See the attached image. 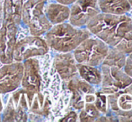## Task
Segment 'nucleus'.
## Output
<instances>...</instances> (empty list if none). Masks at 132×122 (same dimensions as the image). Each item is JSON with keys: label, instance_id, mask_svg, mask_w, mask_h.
<instances>
[{"label": "nucleus", "instance_id": "f257e3e1", "mask_svg": "<svg viewBox=\"0 0 132 122\" xmlns=\"http://www.w3.org/2000/svg\"><path fill=\"white\" fill-rule=\"evenodd\" d=\"M86 28L109 47H115L132 28V12L120 15L99 13L89 21Z\"/></svg>", "mask_w": 132, "mask_h": 122}, {"label": "nucleus", "instance_id": "f03ea898", "mask_svg": "<svg viewBox=\"0 0 132 122\" xmlns=\"http://www.w3.org/2000/svg\"><path fill=\"white\" fill-rule=\"evenodd\" d=\"M44 35L48 46L55 52H73L91 32L86 27H77L66 22L52 25Z\"/></svg>", "mask_w": 132, "mask_h": 122}, {"label": "nucleus", "instance_id": "7ed1b4c3", "mask_svg": "<svg viewBox=\"0 0 132 122\" xmlns=\"http://www.w3.org/2000/svg\"><path fill=\"white\" fill-rule=\"evenodd\" d=\"M48 0H24L22 10V21L28 27L31 35L42 36L52 24L44 14Z\"/></svg>", "mask_w": 132, "mask_h": 122}, {"label": "nucleus", "instance_id": "20e7f679", "mask_svg": "<svg viewBox=\"0 0 132 122\" xmlns=\"http://www.w3.org/2000/svg\"><path fill=\"white\" fill-rule=\"evenodd\" d=\"M109 49L104 41L91 34L76 48L73 55L77 64L100 66L107 56Z\"/></svg>", "mask_w": 132, "mask_h": 122}, {"label": "nucleus", "instance_id": "39448f33", "mask_svg": "<svg viewBox=\"0 0 132 122\" xmlns=\"http://www.w3.org/2000/svg\"><path fill=\"white\" fill-rule=\"evenodd\" d=\"M108 112L117 121H132V84L107 95Z\"/></svg>", "mask_w": 132, "mask_h": 122}, {"label": "nucleus", "instance_id": "423d86ee", "mask_svg": "<svg viewBox=\"0 0 132 122\" xmlns=\"http://www.w3.org/2000/svg\"><path fill=\"white\" fill-rule=\"evenodd\" d=\"M66 83L68 90L70 92V108L79 111L85 103L95 102L97 88L85 82L78 75Z\"/></svg>", "mask_w": 132, "mask_h": 122}, {"label": "nucleus", "instance_id": "0eeeda50", "mask_svg": "<svg viewBox=\"0 0 132 122\" xmlns=\"http://www.w3.org/2000/svg\"><path fill=\"white\" fill-rule=\"evenodd\" d=\"M49 50L50 47L45 39L31 34L17 40L14 50V61L23 62L28 58L44 56Z\"/></svg>", "mask_w": 132, "mask_h": 122}, {"label": "nucleus", "instance_id": "6e6552de", "mask_svg": "<svg viewBox=\"0 0 132 122\" xmlns=\"http://www.w3.org/2000/svg\"><path fill=\"white\" fill-rule=\"evenodd\" d=\"M100 68L102 71V84L99 88L106 95L132 84V78L124 71V68L105 64H102Z\"/></svg>", "mask_w": 132, "mask_h": 122}, {"label": "nucleus", "instance_id": "1a4fd4ad", "mask_svg": "<svg viewBox=\"0 0 132 122\" xmlns=\"http://www.w3.org/2000/svg\"><path fill=\"white\" fill-rule=\"evenodd\" d=\"M18 25L3 20L0 26V61L9 64L14 61V50L17 42Z\"/></svg>", "mask_w": 132, "mask_h": 122}, {"label": "nucleus", "instance_id": "9d476101", "mask_svg": "<svg viewBox=\"0 0 132 122\" xmlns=\"http://www.w3.org/2000/svg\"><path fill=\"white\" fill-rule=\"evenodd\" d=\"M23 73L21 86L26 92L29 105L33 96L40 92L42 87V75L40 72L39 61L34 58H28L23 62Z\"/></svg>", "mask_w": 132, "mask_h": 122}, {"label": "nucleus", "instance_id": "9b49d317", "mask_svg": "<svg viewBox=\"0 0 132 122\" xmlns=\"http://www.w3.org/2000/svg\"><path fill=\"white\" fill-rule=\"evenodd\" d=\"M69 8L68 22L77 27H86L89 21L101 13L98 0H76Z\"/></svg>", "mask_w": 132, "mask_h": 122}, {"label": "nucleus", "instance_id": "f8f14e48", "mask_svg": "<svg viewBox=\"0 0 132 122\" xmlns=\"http://www.w3.org/2000/svg\"><path fill=\"white\" fill-rule=\"evenodd\" d=\"M23 73V62L13 61L0 66V94L14 92L21 85Z\"/></svg>", "mask_w": 132, "mask_h": 122}, {"label": "nucleus", "instance_id": "ddd939ff", "mask_svg": "<svg viewBox=\"0 0 132 122\" xmlns=\"http://www.w3.org/2000/svg\"><path fill=\"white\" fill-rule=\"evenodd\" d=\"M53 67L63 82H68L77 73V63L73 52H57L53 58Z\"/></svg>", "mask_w": 132, "mask_h": 122}, {"label": "nucleus", "instance_id": "4468645a", "mask_svg": "<svg viewBox=\"0 0 132 122\" xmlns=\"http://www.w3.org/2000/svg\"><path fill=\"white\" fill-rule=\"evenodd\" d=\"M44 14L52 25L69 21L70 8L68 5L57 2L47 3L44 8Z\"/></svg>", "mask_w": 132, "mask_h": 122}, {"label": "nucleus", "instance_id": "2eb2a0df", "mask_svg": "<svg viewBox=\"0 0 132 122\" xmlns=\"http://www.w3.org/2000/svg\"><path fill=\"white\" fill-rule=\"evenodd\" d=\"M101 13L110 14H126L132 12L129 0H98Z\"/></svg>", "mask_w": 132, "mask_h": 122}, {"label": "nucleus", "instance_id": "dca6fc26", "mask_svg": "<svg viewBox=\"0 0 132 122\" xmlns=\"http://www.w3.org/2000/svg\"><path fill=\"white\" fill-rule=\"evenodd\" d=\"M24 0H4L3 20L19 25L22 22V10Z\"/></svg>", "mask_w": 132, "mask_h": 122}, {"label": "nucleus", "instance_id": "f3484780", "mask_svg": "<svg viewBox=\"0 0 132 122\" xmlns=\"http://www.w3.org/2000/svg\"><path fill=\"white\" fill-rule=\"evenodd\" d=\"M77 73L82 79L98 88L102 84V71L100 66L77 64Z\"/></svg>", "mask_w": 132, "mask_h": 122}, {"label": "nucleus", "instance_id": "a211bd4d", "mask_svg": "<svg viewBox=\"0 0 132 122\" xmlns=\"http://www.w3.org/2000/svg\"><path fill=\"white\" fill-rule=\"evenodd\" d=\"M126 59H127V55L117 49L115 47H110L107 56L103 60V64L124 68Z\"/></svg>", "mask_w": 132, "mask_h": 122}, {"label": "nucleus", "instance_id": "6ab92c4d", "mask_svg": "<svg viewBox=\"0 0 132 122\" xmlns=\"http://www.w3.org/2000/svg\"><path fill=\"white\" fill-rule=\"evenodd\" d=\"M78 113V121L81 122H94L102 115L94 102L85 103L84 108L77 111Z\"/></svg>", "mask_w": 132, "mask_h": 122}, {"label": "nucleus", "instance_id": "aec40b11", "mask_svg": "<svg viewBox=\"0 0 132 122\" xmlns=\"http://www.w3.org/2000/svg\"><path fill=\"white\" fill-rule=\"evenodd\" d=\"M115 48L127 56L132 53V28L128 31L124 38L115 46Z\"/></svg>", "mask_w": 132, "mask_h": 122}, {"label": "nucleus", "instance_id": "412c9836", "mask_svg": "<svg viewBox=\"0 0 132 122\" xmlns=\"http://www.w3.org/2000/svg\"><path fill=\"white\" fill-rule=\"evenodd\" d=\"M59 121H78V113L77 110L71 108V110H68V112L62 119H59Z\"/></svg>", "mask_w": 132, "mask_h": 122}, {"label": "nucleus", "instance_id": "4be33fe9", "mask_svg": "<svg viewBox=\"0 0 132 122\" xmlns=\"http://www.w3.org/2000/svg\"><path fill=\"white\" fill-rule=\"evenodd\" d=\"M124 71L132 78V53L127 56V59L124 66Z\"/></svg>", "mask_w": 132, "mask_h": 122}, {"label": "nucleus", "instance_id": "5701e85b", "mask_svg": "<svg viewBox=\"0 0 132 122\" xmlns=\"http://www.w3.org/2000/svg\"><path fill=\"white\" fill-rule=\"evenodd\" d=\"M54 1H55V2H57V3L62 4V5H68V6H70V5H71L72 4H73L74 2L76 1V0H54Z\"/></svg>", "mask_w": 132, "mask_h": 122}, {"label": "nucleus", "instance_id": "b1692460", "mask_svg": "<svg viewBox=\"0 0 132 122\" xmlns=\"http://www.w3.org/2000/svg\"><path fill=\"white\" fill-rule=\"evenodd\" d=\"M3 5L4 0H0V26L3 23Z\"/></svg>", "mask_w": 132, "mask_h": 122}, {"label": "nucleus", "instance_id": "393cba45", "mask_svg": "<svg viewBox=\"0 0 132 122\" xmlns=\"http://www.w3.org/2000/svg\"><path fill=\"white\" fill-rule=\"evenodd\" d=\"M2 112H3V103H2L1 97H0V121L2 120V115H1Z\"/></svg>", "mask_w": 132, "mask_h": 122}, {"label": "nucleus", "instance_id": "a878e982", "mask_svg": "<svg viewBox=\"0 0 132 122\" xmlns=\"http://www.w3.org/2000/svg\"><path fill=\"white\" fill-rule=\"evenodd\" d=\"M129 3L131 4V5H132V0H129Z\"/></svg>", "mask_w": 132, "mask_h": 122}, {"label": "nucleus", "instance_id": "bb28decb", "mask_svg": "<svg viewBox=\"0 0 132 122\" xmlns=\"http://www.w3.org/2000/svg\"><path fill=\"white\" fill-rule=\"evenodd\" d=\"M1 65H2V63H1V61H0V66H1Z\"/></svg>", "mask_w": 132, "mask_h": 122}]
</instances>
